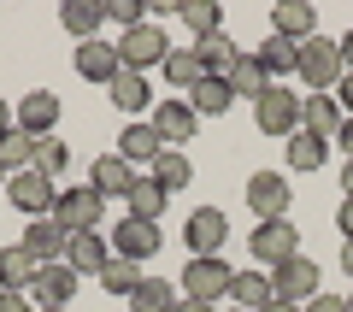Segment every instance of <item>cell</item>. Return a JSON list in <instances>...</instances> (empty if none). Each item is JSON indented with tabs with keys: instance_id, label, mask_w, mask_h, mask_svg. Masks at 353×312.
I'll return each instance as SVG.
<instances>
[{
	"instance_id": "9",
	"label": "cell",
	"mask_w": 353,
	"mask_h": 312,
	"mask_svg": "<svg viewBox=\"0 0 353 312\" xmlns=\"http://www.w3.org/2000/svg\"><path fill=\"white\" fill-rule=\"evenodd\" d=\"M183 242H189V253H194V260H212V253L230 242V218L218 213V206H194V213H189V224H183Z\"/></svg>"
},
{
	"instance_id": "42",
	"label": "cell",
	"mask_w": 353,
	"mask_h": 312,
	"mask_svg": "<svg viewBox=\"0 0 353 312\" xmlns=\"http://www.w3.org/2000/svg\"><path fill=\"white\" fill-rule=\"evenodd\" d=\"M12 130H18V106H12V100H6V95H0V142L12 136Z\"/></svg>"
},
{
	"instance_id": "34",
	"label": "cell",
	"mask_w": 353,
	"mask_h": 312,
	"mask_svg": "<svg viewBox=\"0 0 353 312\" xmlns=\"http://www.w3.org/2000/svg\"><path fill=\"white\" fill-rule=\"evenodd\" d=\"M176 300H183V295H176L165 277H141L136 295H130V306H136V312H176Z\"/></svg>"
},
{
	"instance_id": "6",
	"label": "cell",
	"mask_w": 353,
	"mask_h": 312,
	"mask_svg": "<svg viewBox=\"0 0 353 312\" xmlns=\"http://www.w3.org/2000/svg\"><path fill=\"white\" fill-rule=\"evenodd\" d=\"M53 218H59L71 236H83V230H101V218H106V195H94V188H59V206H53Z\"/></svg>"
},
{
	"instance_id": "46",
	"label": "cell",
	"mask_w": 353,
	"mask_h": 312,
	"mask_svg": "<svg viewBox=\"0 0 353 312\" xmlns=\"http://www.w3.org/2000/svg\"><path fill=\"white\" fill-rule=\"evenodd\" d=\"M336 48H341V65H347V71H353V30H347V36H341V41H336Z\"/></svg>"
},
{
	"instance_id": "3",
	"label": "cell",
	"mask_w": 353,
	"mask_h": 312,
	"mask_svg": "<svg viewBox=\"0 0 353 312\" xmlns=\"http://www.w3.org/2000/svg\"><path fill=\"white\" fill-rule=\"evenodd\" d=\"M118 59H124V71H141V77H148L153 65L171 59V36L148 18L141 30H124V36H118Z\"/></svg>"
},
{
	"instance_id": "49",
	"label": "cell",
	"mask_w": 353,
	"mask_h": 312,
	"mask_svg": "<svg viewBox=\"0 0 353 312\" xmlns=\"http://www.w3.org/2000/svg\"><path fill=\"white\" fill-rule=\"evenodd\" d=\"M341 188H347V200H353V159L341 165Z\"/></svg>"
},
{
	"instance_id": "26",
	"label": "cell",
	"mask_w": 353,
	"mask_h": 312,
	"mask_svg": "<svg viewBox=\"0 0 353 312\" xmlns=\"http://www.w3.org/2000/svg\"><path fill=\"white\" fill-rule=\"evenodd\" d=\"M253 59H259V71L271 77V83L301 71V48H294V41H283V36H265V48H253Z\"/></svg>"
},
{
	"instance_id": "10",
	"label": "cell",
	"mask_w": 353,
	"mask_h": 312,
	"mask_svg": "<svg viewBox=\"0 0 353 312\" xmlns=\"http://www.w3.org/2000/svg\"><path fill=\"white\" fill-rule=\"evenodd\" d=\"M271 289H277V300H289V306H306L312 295H324V289H318V265L306 260V253L283 260L277 271H271Z\"/></svg>"
},
{
	"instance_id": "32",
	"label": "cell",
	"mask_w": 353,
	"mask_h": 312,
	"mask_svg": "<svg viewBox=\"0 0 353 312\" xmlns=\"http://www.w3.org/2000/svg\"><path fill=\"white\" fill-rule=\"evenodd\" d=\"M224 83H230V95H236V100H259L265 88H271V77L259 71V59H253V53H241V59H236V71H230Z\"/></svg>"
},
{
	"instance_id": "15",
	"label": "cell",
	"mask_w": 353,
	"mask_h": 312,
	"mask_svg": "<svg viewBox=\"0 0 353 312\" xmlns=\"http://www.w3.org/2000/svg\"><path fill=\"white\" fill-rule=\"evenodd\" d=\"M271 36H283V41H312L318 36V12H312V0H277L271 6Z\"/></svg>"
},
{
	"instance_id": "50",
	"label": "cell",
	"mask_w": 353,
	"mask_h": 312,
	"mask_svg": "<svg viewBox=\"0 0 353 312\" xmlns=\"http://www.w3.org/2000/svg\"><path fill=\"white\" fill-rule=\"evenodd\" d=\"M265 312H301V306H289V300H271V306H265Z\"/></svg>"
},
{
	"instance_id": "7",
	"label": "cell",
	"mask_w": 353,
	"mask_h": 312,
	"mask_svg": "<svg viewBox=\"0 0 353 312\" xmlns=\"http://www.w3.org/2000/svg\"><path fill=\"white\" fill-rule=\"evenodd\" d=\"M6 195H12V206H18L24 218H53V206H59V183H53V177H41V171L6 177Z\"/></svg>"
},
{
	"instance_id": "18",
	"label": "cell",
	"mask_w": 353,
	"mask_h": 312,
	"mask_svg": "<svg viewBox=\"0 0 353 312\" xmlns=\"http://www.w3.org/2000/svg\"><path fill=\"white\" fill-rule=\"evenodd\" d=\"M53 124H59V95L53 88H30L18 100V130L24 136H53Z\"/></svg>"
},
{
	"instance_id": "30",
	"label": "cell",
	"mask_w": 353,
	"mask_h": 312,
	"mask_svg": "<svg viewBox=\"0 0 353 312\" xmlns=\"http://www.w3.org/2000/svg\"><path fill=\"white\" fill-rule=\"evenodd\" d=\"M176 18L194 30V41H206V36H218V30H224V6H218V0H183V6H176Z\"/></svg>"
},
{
	"instance_id": "1",
	"label": "cell",
	"mask_w": 353,
	"mask_h": 312,
	"mask_svg": "<svg viewBox=\"0 0 353 312\" xmlns=\"http://www.w3.org/2000/svg\"><path fill=\"white\" fill-rule=\"evenodd\" d=\"M306 83V95H336V83L347 77V65H341V48L330 36H312L301 41V71H294Z\"/></svg>"
},
{
	"instance_id": "54",
	"label": "cell",
	"mask_w": 353,
	"mask_h": 312,
	"mask_svg": "<svg viewBox=\"0 0 353 312\" xmlns=\"http://www.w3.org/2000/svg\"><path fill=\"white\" fill-rule=\"evenodd\" d=\"M347 312H353V295H347Z\"/></svg>"
},
{
	"instance_id": "22",
	"label": "cell",
	"mask_w": 353,
	"mask_h": 312,
	"mask_svg": "<svg viewBox=\"0 0 353 312\" xmlns=\"http://www.w3.org/2000/svg\"><path fill=\"white\" fill-rule=\"evenodd\" d=\"M101 24H106L101 0H65V6H59V30L77 36V41H101Z\"/></svg>"
},
{
	"instance_id": "43",
	"label": "cell",
	"mask_w": 353,
	"mask_h": 312,
	"mask_svg": "<svg viewBox=\"0 0 353 312\" xmlns=\"http://www.w3.org/2000/svg\"><path fill=\"white\" fill-rule=\"evenodd\" d=\"M336 106H341V113L353 118V71H347V77H341V83H336Z\"/></svg>"
},
{
	"instance_id": "25",
	"label": "cell",
	"mask_w": 353,
	"mask_h": 312,
	"mask_svg": "<svg viewBox=\"0 0 353 312\" xmlns=\"http://www.w3.org/2000/svg\"><path fill=\"white\" fill-rule=\"evenodd\" d=\"M159 71H165V83H171L176 95H194V88L206 83V65H201V53H194V48H171V59H165Z\"/></svg>"
},
{
	"instance_id": "53",
	"label": "cell",
	"mask_w": 353,
	"mask_h": 312,
	"mask_svg": "<svg viewBox=\"0 0 353 312\" xmlns=\"http://www.w3.org/2000/svg\"><path fill=\"white\" fill-rule=\"evenodd\" d=\"M224 312H248V306H224Z\"/></svg>"
},
{
	"instance_id": "36",
	"label": "cell",
	"mask_w": 353,
	"mask_h": 312,
	"mask_svg": "<svg viewBox=\"0 0 353 312\" xmlns=\"http://www.w3.org/2000/svg\"><path fill=\"white\" fill-rule=\"evenodd\" d=\"M94 283H101L112 300H118V295L130 300V295H136V283H141V265H136V260H118V253H112V260H106V271L94 277Z\"/></svg>"
},
{
	"instance_id": "13",
	"label": "cell",
	"mask_w": 353,
	"mask_h": 312,
	"mask_svg": "<svg viewBox=\"0 0 353 312\" xmlns=\"http://www.w3.org/2000/svg\"><path fill=\"white\" fill-rule=\"evenodd\" d=\"M106 242H112L118 260H136V265H141V260H153V253L165 248V230H159V224H148V218H124V224H118Z\"/></svg>"
},
{
	"instance_id": "44",
	"label": "cell",
	"mask_w": 353,
	"mask_h": 312,
	"mask_svg": "<svg viewBox=\"0 0 353 312\" xmlns=\"http://www.w3.org/2000/svg\"><path fill=\"white\" fill-rule=\"evenodd\" d=\"M336 230L353 242V200H341V206H336Z\"/></svg>"
},
{
	"instance_id": "14",
	"label": "cell",
	"mask_w": 353,
	"mask_h": 312,
	"mask_svg": "<svg viewBox=\"0 0 353 312\" xmlns=\"http://www.w3.org/2000/svg\"><path fill=\"white\" fill-rule=\"evenodd\" d=\"M71 295H77V271L65 260L36 265V277H30V300L36 306H71Z\"/></svg>"
},
{
	"instance_id": "31",
	"label": "cell",
	"mask_w": 353,
	"mask_h": 312,
	"mask_svg": "<svg viewBox=\"0 0 353 312\" xmlns=\"http://www.w3.org/2000/svg\"><path fill=\"white\" fill-rule=\"evenodd\" d=\"M189 106H194V118H224L230 106H236V95H230L224 77H206V83L189 95Z\"/></svg>"
},
{
	"instance_id": "45",
	"label": "cell",
	"mask_w": 353,
	"mask_h": 312,
	"mask_svg": "<svg viewBox=\"0 0 353 312\" xmlns=\"http://www.w3.org/2000/svg\"><path fill=\"white\" fill-rule=\"evenodd\" d=\"M336 148L353 159V118H341V130H336Z\"/></svg>"
},
{
	"instance_id": "40",
	"label": "cell",
	"mask_w": 353,
	"mask_h": 312,
	"mask_svg": "<svg viewBox=\"0 0 353 312\" xmlns=\"http://www.w3.org/2000/svg\"><path fill=\"white\" fill-rule=\"evenodd\" d=\"M301 312H347V295H312Z\"/></svg>"
},
{
	"instance_id": "37",
	"label": "cell",
	"mask_w": 353,
	"mask_h": 312,
	"mask_svg": "<svg viewBox=\"0 0 353 312\" xmlns=\"http://www.w3.org/2000/svg\"><path fill=\"white\" fill-rule=\"evenodd\" d=\"M36 142H41V136H24V130H12V136L0 142V165H6V177L36 171Z\"/></svg>"
},
{
	"instance_id": "17",
	"label": "cell",
	"mask_w": 353,
	"mask_h": 312,
	"mask_svg": "<svg viewBox=\"0 0 353 312\" xmlns=\"http://www.w3.org/2000/svg\"><path fill=\"white\" fill-rule=\"evenodd\" d=\"M124 71V59H118V41H77V77L83 83H112V77Z\"/></svg>"
},
{
	"instance_id": "8",
	"label": "cell",
	"mask_w": 353,
	"mask_h": 312,
	"mask_svg": "<svg viewBox=\"0 0 353 312\" xmlns=\"http://www.w3.org/2000/svg\"><path fill=\"white\" fill-rule=\"evenodd\" d=\"M289 200H294V188H289V177H283V171H253L248 177L253 224H259V218H289Z\"/></svg>"
},
{
	"instance_id": "33",
	"label": "cell",
	"mask_w": 353,
	"mask_h": 312,
	"mask_svg": "<svg viewBox=\"0 0 353 312\" xmlns=\"http://www.w3.org/2000/svg\"><path fill=\"white\" fill-rule=\"evenodd\" d=\"M324 159H330V142H324V136H306V130H294V136H289V171H306V177H312Z\"/></svg>"
},
{
	"instance_id": "20",
	"label": "cell",
	"mask_w": 353,
	"mask_h": 312,
	"mask_svg": "<svg viewBox=\"0 0 353 312\" xmlns=\"http://www.w3.org/2000/svg\"><path fill=\"white\" fill-rule=\"evenodd\" d=\"M106 260H112V242L101 236V230H83V236H71V253H65V265H71L77 277H101Z\"/></svg>"
},
{
	"instance_id": "2",
	"label": "cell",
	"mask_w": 353,
	"mask_h": 312,
	"mask_svg": "<svg viewBox=\"0 0 353 312\" xmlns=\"http://www.w3.org/2000/svg\"><path fill=\"white\" fill-rule=\"evenodd\" d=\"M253 130H259V136H283V142H289L294 130H301V95L283 88V83H271L259 100H253Z\"/></svg>"
},
{
	"instance_id": "27",
	"label": "cell",
	"mask_w": 353,
	"mask_h": 312,
	"mask_svg": "<svg viewBox=\"0 0 353 312\" xmlns=\"http://www.w3.org/2000/svg\"><path fill=\"white\" fill-rule=\"evenodd\" d=\"M148 177L165 188V195H176V188H189V183H194V165H189V153H183V148H165L159 159H153Z\"/></svg>"
},
{
	"instance_id": "35",
	"label": "cell",
	"mask_w": 353,
	"mask_h": 312,
	"mask_svg": "<svg viewBox=\"0 0 353 312\" xmlns=\"http://www.w3.org/2000/svg\"><path fill=\"white\" fill-rule=\"evenodd\" d=\"M30 277H36V260H30L24 248H0V289L30 295Z\"/></svg>"
},
{
	"instance_id": "21",
	"label": "cell",
	"mask_w": 353,
	"mask_h": 312,
	"mask_svg": "<svg viewBox=\"0 0 353 312\" xmlns=\"http://www.w3.org/2000/svg\"><path fill=\"white\" fill-rule=\"evenodd\" d=\"M341 106H336V95H301V130L306 136H324V142H336V130H341Z\"/></svg>"
},
{
	"instance_id": "11",
	"label": "cell",
	"mask_w": 353,
	"mask_h": 312,
	"mask_svg": "<svg viewBox=\"0 0 353 312\" xmlns=\"http://www.w3.org/2000/svg\"><path fill=\"white\" fill-rule=\"evenodd\" d=\"M148 124L159 130V142L165 148H176V142H194V130H201V118H194V106L183 95H165L159 106L148 113Z\"/></svg>"
},
{
	"instance_id": "16",
	"label": "cell",
	"mask_w": 353,
	"mask_h": 312,
	"mask_svg": "<svg viewBox=\"0 0 353 312\" xmlns=\"http://www.w3.org/2000/svg\"><path fill=\"white\" fill-rule=\"evenodd\" d=\"M159 153H165V142H159V130H153L148 118H130V124L118 130V159H124V165H148V171H153Z\"/></svg>"
},
{
	"instance_id": "52",
	"label": "cell",
	"mask_w": 353,
	"mask_h": 312,
	"mask_svg": "<svg viewBox=\"0 0 353 312\" xmlns=\"http://www.w3.org/2000/svg\"><path fill=\"white\" fill-rule=\"evenodd\" d=\"M0 188H6V165H0Z\"/></svg>"
},
{
	"instance_id": "28",
	"label": "cell",
	"mask_w": 353,
	"mask_h": 312,
	"mask_svg": "<svg viewBox=\"0 0 353 312\" xmlns=\"http://www.w3.org/2000/svg\"><path fill=\"white\" fill-rule=\"evenodd\" d=\"M165 188L153 183V177H136V183H130V195H124V206H130V218H148V224H159L165 218Z\"/></svg>"
},
{
	"instance_id": "51",
	"label": "cell",
	"mask_w": 353,
	"mask_h": 312,
	"mask_svg": "<svg viewBox=\"0 0 353 312\" xmlns=\"http://www.w3.org/2000/svg\"><path fill=\"white\" fill-rule=\"evenodd\" d=\"M36 312H71V306H36Z\"/></svg>"
},
{
	"instance_id": "24",
	"label": "cell",
	"mask_w": 353,
	"mask_h": 312,
	"mask_svg": "<svg viewBox=\"0 0 353 312\" xmlns=\"http://www.w3.org/2000/svg\"><path fill=\"white\" fill-rule=\"evenodd\" d=\"M230 300L248 312H265L271 300H277V289H271V271L265 265H253V271H236V283H230Z\"/></svg>"
},
{
	"instance_id": "23",
	"label": "cell",
	"mask_w": 353,
	"mask_h": 312,
	"mask_svg": "<svg viewBox=\"0 0 353 312\" xmlns=\"http://www.w3.org/2000/svg\"><path fill=\"white\" fill-rule=\"evenodd\" d=\"M130 183H136V165H124L118 153H101V159L88 165V188H94V195H106V200H112V195L124 200Z\"/></svg>"
},
{
	"instance_id": "5",
	"label": "cell",
	"mask_w": 353,
	"mask_h": 312,
	"mask_svg": "<svg viewBox=\"0 0 353 312\" xmlns=\"http://www.w3.org/2000/svg\"><path fill=\"white\" fill-rule=\"evenodd\" d=\"M248 242H253V265H265V271H277L283 260L301 253V230H294L289 218H259Z\"/></svg>"
},
{
	"instance_id": "38",
	"label": "cell",
	"mask_w": 353,
	"mask_h": 312,
	"mask_svg": "<svg viewBox=\"0 0 353 312\" xmlns=\"http://www.w3.org/2000/svg\"><path fill=\"white\" fill-rule=\"evenodd\" d=\"M36 171L59 183V177L71 171V142H59V136H41V142H36Z\"/></svg>"
},
{
	"instance_id": "19",
	"label": "cell",
	"mask_w": 353,
	"mask_h": 312,
	"mask_svg": "<svg viewBox=\"0 0 353 312\" xmlns=\"http://www.w3.org/2000/svg\"><path fill=\"white\" fill-rule=\"evenodd\" d=\"M106 100H112L118 113H130V118H141V113H153V106H159L141 71H118L112 83H106Z\"/></svg>"
},
{
	"instance_id": "12",
	"label": "cell",
	"mask_w": 353,
	"mask_h": 312,
	"mask_svg": "<svg viewBox=\"0 0 353 312\" xmlns=\"http://www.w3.org/2000/svg\"><path fill=\"white\" fill-rule=\"evenodd\" d=\"M18 248H24L36 265H53V260H65V253H71V230H65L59 218H30Z\"/></svg>"
},
{
	"instance_id": "47",
	"label": "cell",
	"mask_w": 353,
	"mask_h": 312,
	"mask_svg": "<svg viewBox=\"0 0 353 312\" xmlns=\"http://www.w3.org/2000/svg\"><path fill=\"white\" fill-rule=\"evenodd\" d=\"M341 271H347V283H353V242H341Z\"/></svg>"
},
{
	"instance_id": "4",
	"label": "cell",
	"mask_w": 353,
	"mask_h": 312,
	"mask_svg": "<svg viewBox=\"0 0 353 312\" xmlns=\"http://www.w3.org/2000/svg\"><path fill=\"white\" fill-rule=\"evenodd\" d=\"M230 283H236V271L224 265V253H212V260H189V271H183V300L218 306V300H230Z\"/></svg>"
},
{
	"instance_id": "41",
	"label": "cell",
	"mask_w": 353,
	"mask_h": 312,
	"mask_svg": "<svg viewBox=\"0 0 353 312\" xmlns=\"http://www.w3.org/2000/svg\"><path fill=\"white\" fill-rule=\"evenodd\" d=\"M0 312H36L30 295H12V289H0Z\"/></svg>"
},
{
	"instance_id": "48",
	"label": "cell",
	"mask_w": 353,
	"mask_h": 312,
	"mask_svg": "<svg viewBox=\"0 0 353 312\" xmlns=\"http://www.w3.org/2000/svg\"><path fill=\"white\" fill-rule=\"evenodd\" d=\"M176 312H218V306H201V300H176Z\"/></svg>"
},
{
	"instance_id": "39",
	"label": "cell",
	"mask_w": 353,
	"mask_h": 312,
	"mask_svg": "<svg viewBox=\"0 0 353 312\" xmlns=\"http://www.w3.org/2000/svg\"><path fill=\"white\" fill-rule=\"evenodd\" d=\"M101 6H106V24H118V36L148 24V6H141V0H101Z\"/></svg>"
},
{
	"instance_id": "29",
	"label": "cell",
	"mask_w": 353,
	"mask_h": 312,
	"mask_svg": "<svg viewBox=\"0 0 353 312\" xmlns=\"http://www.w3.org/2000/svg\"><path fill=\"white\" fill-rule=\"evenodd\" d=\"M194 53H201V65H206V77H230L236 71V59H241V48L218 30V36H206V41H194Z\"/></svg>"
}]
</instances>
